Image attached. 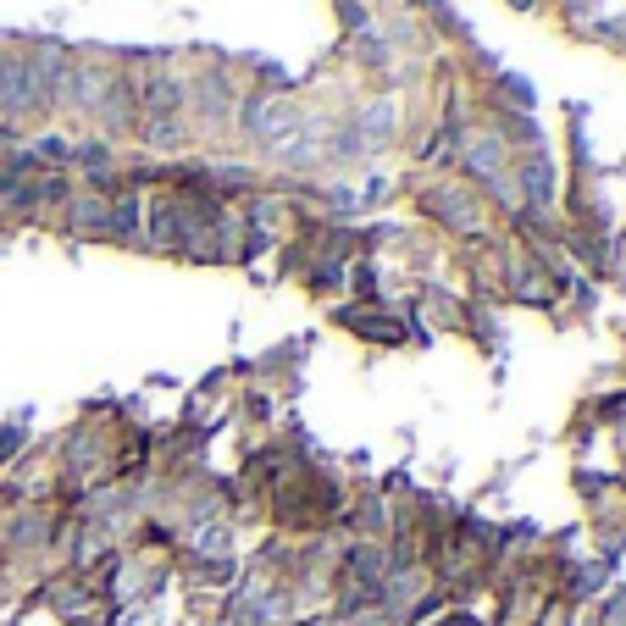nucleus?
Returning a JSON list of instances; mask_svg holds the SVG:
<instances>
[{
	"label": "nucleus",
	"instance_id": "obj_4",
	"mask_svg": "<svg viewBox=\"0 0 626 626\" xmlns=\"http://www.w3.org/2000/svg\"><path fill=\"white\" fill-rule=\"evenodd\" d=\"M471 167H477V172H488V178H494V172H499V145H488V139H477V145H471Z\"/></svg>",
	"mask_w": 626,
	"mask_h": 626
},
{
	"label": "nucleus",
	"instance_id": "obj_7",
	"mask_svg": "<svg viewBox=\"0 0 626 626\" xmlns=\"http://www.w3.org/2000/svg\"><path fill=\"white\" fill-rule=\"evenodd\" d=\"M0 73H6V50H0Z\"/></svg>",
	"mask_w": 626,
	"mask_h": 626
},
{
	"label": "nucleus",
	"instance_id": "obj_6",
	"mask_svg": "<svg viewBox=\"0 0 626 626\" xmlns=\"http://www.w3.org/2000/svg\"><path fill=\"white\" fill-rule=\"evenodd\" d=\"M84 167H106V150H100V145H84Z\"/></svg>",
	"mask_w": 626,
	"mask_h": 626
},
{
	"label": "nucleus",
	"instance_id": "obj_5",
	"mask_svg": "<svg viewBox=\"0 0 626 626\" xmlns=\"http://www.w3.org/2000/svg\"><path fill=\"white\" fill-rule=\"evenodd\" d=\"M194 549H200V554H222V549H228V538H222V527H200Z\"/></svg>",
	"mask_w": 626,
	"mask_h": 626
},
{
	"label": "nucleus",
	"instance_id": "obj_1",
	"mask_svg": "<svg viewBox=\"0 0 626 626\" xmlns=\"http://www.w3.org/2000/svg\"><path fill=\"white\" fill-rule=\"evenodd\" d=\"M150 106H145V117H150V133H161V139H167L172 133V117H178V84H167V78H156V84H150Z\"/></svg>",
	"mask_w": 626,
	"mask_h": 626
},
{
	"label": "nucleus",
	"instance_id": "obj_2",
	"mask_svg": "<svg viewBox=\"0 0 626 626\" xmlns=\"http://www.w3.org/2000/svg\"><path fill=\"white\" fill-rule=\"evenodd\" d=\"M438 211H444V217H455V228H477V211H471V205L466 200H460V194L455 189H444V200H438Z\"/></svg>",
	"mask_w": 626,
	"mask_h": 626
},
{
	"label": "nucleus",
	"instance_id": "obj_3",
	"mask_svg": "<svg viewBox=\"0 0 626 626\" xmlns=\"http://www.w3.org/2000/svg\"><path fill=\"white\" fill-rule=\"evenodd\" d=\"M73 217H78V228H111V211L100 200H78Z\"/></svg>",
	"mask_w": 626,
	"mask_h": 626
}]
</instances>
